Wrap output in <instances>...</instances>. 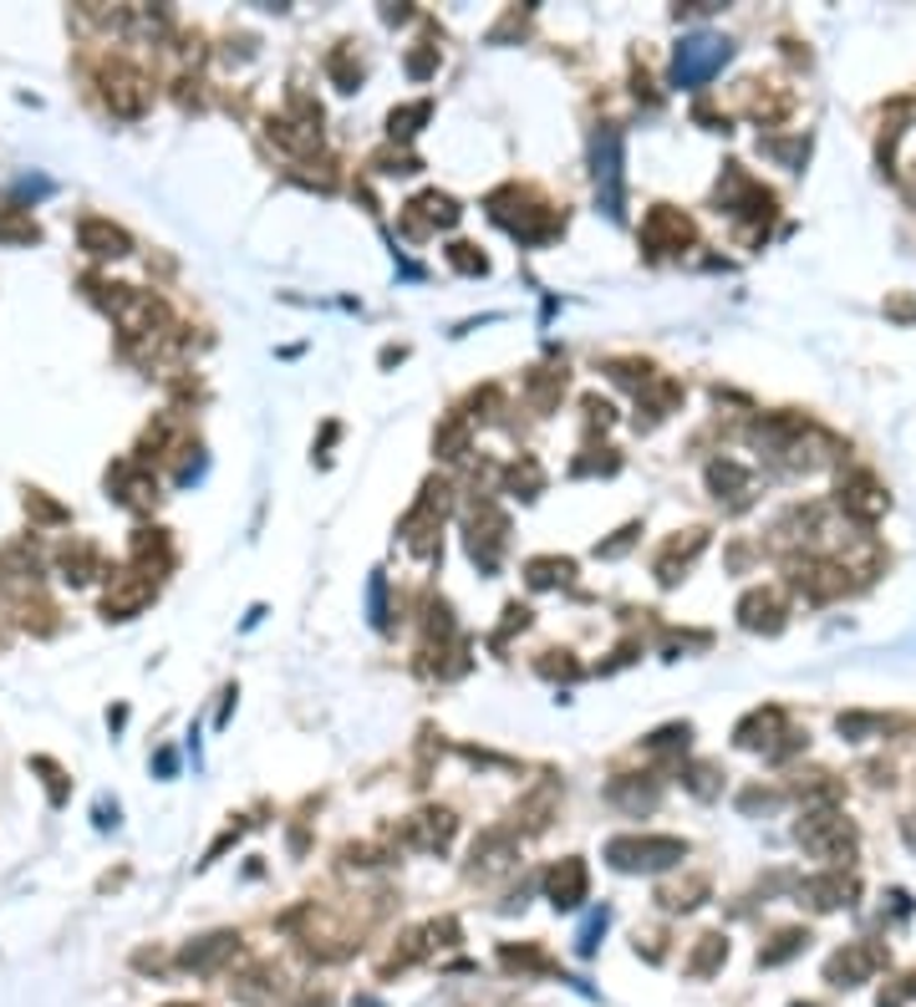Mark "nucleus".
Returning a JSON list of instances; mask_svg holds the SVG:
<instances>
[{"label": "nucleus", "mask_w": 916, "mask_h": 1007, "mask_svg": "<svg viewBox=\"0 0 916 1007\" xmlns=\"http://www.w3.org/2000/svg\"><path fill=\"white\" fill-rule=\"evenodd\" d=\"M728 61V41L724 37H708V31H698V37H687L683 47H677V61H673V82L677 87H698L708 82L718 67Z\"/></svg>", "instance_id": "1"}, {"label": "nucleus", "mask_w": 916, "mask_h": 1007, "mask_svg": "<svg viewBox=\"0 0 916 1007\" xmlns=\"http://www.w3.org/2000/svg\"><path fill=\"white\" fill-rule=\"evenodd\" d=\"M596 189H601L606 215H621V132L616 128L596 132Z\"/></svg>", "instance_id": "2"}, {"label": "nucleus", "mask_w": 916, "mask_h": 1007, "mask_svg": "<svg viewBox=\"0 0 916 1007\" xmlns=\"http://www.w3.org/2000/svg\"><path fill=\"white\" fill-rule=\"evenodd\" d=\"M687 845H677V839H616L611 845V860L621 865V870H663V865L683 860Z\"/></svg>", "instance_id": "3"}, {"label": "nucleus", "mask_w": 916, "mask_h": 1007, "mask_svg": "<svg viewBox=\"0 0 916 1007\" xmlns=\"http://www.w3.org/2000/svg\"><path fill=\"white\" fill-rule=\"evenodd\" d=\"M687 235H693V229H687V219H677L673 209H657V215L647 219V240H651V245H663V240L687 245Z\"/></svg>", "instance_id": "4"}, {"label": "nucleus", "mask_w": 916, "mask_h": 1007, "mask_svg": "<svg viewBox=\"0 0 916 1007\" xmlns=\"http://www.w3.org/2000/svg\"><path fill=\"white\" fill-rule=\"evenodd\" d=\"M82 245L92 255H122V250H128V235L112 229V225H82Z\"/></svg>", "instance_id": "5"}, {"label": "nucleus", "mask_w": 916, "mask_h": 1007, "mask_svg": "<svg viewBox=\"0 0 916 1007\" xmlns=\"http://www.w3.org/2000/svg\"><path fill=\"white\" fill-rule=\"evenodd\" d=\"M550 890H555V900H560V906H570V900L580 896V865L570 860L566 870H555V880H550Z\"/></svg>", "instance_id": "6"}]
</instances>
